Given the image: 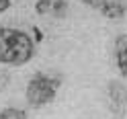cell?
Wrapping results in <instances>:
<instances>
[{"label":"cell","instance_id":"6da1fadb","mask_svg":"<svg viewBox=\"0 0 127 119\" xmlns=\"http://www.w3.org/2000/svg\"><path fill=\"white\" fill-rule=\"evenodd\" d=\"M35 55V39L27 31L0 27V64L25 66Z\"/></svg>","mask_w":127,"mask_h":119},{"label":"cell","instance_id":"7a4b0ae2","mask_svg":"<svg viewBox=\"0 0 127 119\" xmlns=\"http://www.w3.org/2000/svg\"><path fill=\"white\" fill-rule=\"evenodd\" d=\"M60 86H62V76L37 72L27 82V88H25L27 103L31 107H35V109L49 105V103H53L55 97H58Z\"/></svg>","mask_w":127,"mask_h":119},{"label":"cell","instance_id":"3957f363","mask_svg":"<svg viewBox=\"0 0 127 119\" xmlns=\"http://www.w3.org/2000/svg\"><path fill=\"white\" fill-rule=\"evenodd\" d=\"M35 12L39 17H64L68 12V0H37Z\"/></svg>","mask_w":127,"mask_h":119},{"label":"cell","instance_id":"277c9868","mask_svg":"<svg viewBox=\"0 0 127 119\" xmlns=\"http://www.w3.org/2000/svg\"><path fill=\"white\" fill-rule=\"evenodd\" d=\"M107 90H109V101H111V107H113V111H121L123 107H127V88L121 84V82H109L107 86Z\"/></svg>","mask_w":127,"mask_h":119},{"label":"cell","instance_id":"5b68a950","mask_svg":"<svg viewBox=\"0 0 127 119\" xmlns=\"http://www.w3.org/2000/svg\"><path fill=\"white\" fill-rule=\"evenodd\" d=\"M96 8L100 10V14L105 19H121L127 12V4L125 0H100Z\"/></svg>","mask_w":127,"mask_h":119},{"label":"cell","instance_id":"8992f818","mask_svg":"<svg viewBox=\"0 0 127 119\" xmlns=\"http://www.w3.org/2000/svg\"><path fill=\"white\" fill-rule=\"evenodd\" d=\"M113 49H115V62H117L119 72L127 78V33L117 35Z\"/></svg>","mask_w":127,"mask_h":119},{"label":"cell","instance_id":"52a82bcc","mask_svg":"<svg viewBox=\"0 0 127 119\" xmlns=\"http://www.w3.org/2000/svg\"><path fill=\"white\" fill-rule=\"evenodd\" d=\"M0 119H29V117H27V111H23V109L6 107L0 111Z\"/></svg>","mask_w":127,"mask_h":119},{"label":"cell","instance_id":"ba28073f","mask_svg":"<svg viewBox=\"0 0 127 119\" xmlns=\"http://www.w3.org/2000/svg\"><path fill=\"white\" fill-rule=\"evenodd\" d=\"M10 4H12V0H0V14L8 10V8H10Z\"/></svg>","mask_w":127,"mask_h":119},{"label":"cell","instance_id":"9c48e42d","mask_svg":"<svg viewBox=\"0 0 127 119\" xmlns=\"http://www.w3.org/2000/svg\"><path fill=\"white\" fill-rule=\"evenodd\" d=\"M82 2H84L86 6H98V4H100V0H82Z\"/></svg>","mask_w":127,"mask_h":119}]
</instances>
